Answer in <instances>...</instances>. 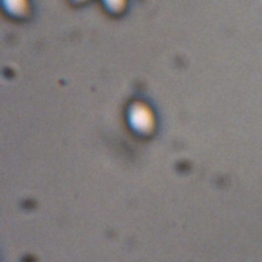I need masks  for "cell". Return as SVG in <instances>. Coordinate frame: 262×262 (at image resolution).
Returning <instances> with one entry per match:
<instances>
[{
  "instance_id": "1",
  "label": "cell",
  "mask_w": 262,
  "mask_h": 262,
  "mask_svg": "<svg viewBox=\"0 0 262 262\" xmlns=\"http://www.w3.org/2000/svg\"><path fill=\"white\" fill-rule=\"evenodd\" d=\"M132 123L133 125H137V129L140 131H142L143 128L148 129V125L151 124V121L146 108L137 107L136 112L132 115Z\"/></svg>"
}]
</instances>
